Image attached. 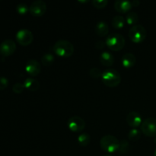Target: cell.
<instances>
[{
  "instance_id": "1",
  "label": "cell",
  "mask_w": 156,
  "mask_h": 156,
  "mask_svg": "<svg viewBox=\"0 0 156 156\" xmlns=\"http://www.w3.org/2000/svg\"><path fill=\"white\" fill-rule=\"evenodd\" d=\"M53 51L56 55L62 57H69L74 53V46L66 40H59L53 45Z\"/></svg>"
},
{
  "instance_id": "2",
  "label": "cell",
  "mask_w": 156,
  "mask_h": 156,
  "mask_svg": "<svg viewBox=\"0 0 156 156\" xmlns=\"http://www.w3.org/2000/svg\"><path fill=\"white\" fill-rule=\"evenodd\" d=\"M101 79L105 85L116 87L121 82V76L118 71L114 69H108L102 73Z\"/></svg>"
},
{
  "instance_id": "3",
  "label": "cell",
  "mask_w": 156,
  "mask_h": 156,
  "mask_svg": "<svg viewBox=\"0 0 156 156\" xmlns=\"http://www.w3.org/2000/svg\"><path fill=\"white\" fill-rule=\"evenodd\" d=\"M100 146L104 151L113 153L118 151L120 141L117 137L112 135H105L101 139Z\"/></svg>"
},
{
  "instance_id": "4",
  "label": "cell",
  "mask_w": 156,
  "mask_h": 156,
  "mask_svg": "<svg viewBox=\"0 0 156 156\" xmlns=\"http://www.w3.org/2000/svg\"><path fill=\"white\" fill-rule=\"evenodd\" d=\"M106 44L111 50L119 51L125 45V38L119 33H112L106 39Z\"/></svg>"
},
{
  "instance_id": "5",
  "label": "cell",
  "mask_w": 156,
  "mask_h": 156,
  "mask_svg": "<svg viewBox=\"0 0 156 156\" xmlns=\"http://www.w3.org/2000/svg\"><path fill=\"white\" fill-rule=\"evenodd\" d=\"M147 32L146 28L141 24H135L132 26L128 32L129 39L134 43H141L146 39Z\"/></svg>"
},
{
  "instance_id": "6",
  "label": "cell",
  "mask_w": 156,
  "mask_h": 156,
  "mask_svg": "<svg viewBox=\"0 0 156 156\" xmlns=\"http://www.w3.org/2000/svg\"><path fill=\"white\" fill-rule=\"evenodd\" d=\"M141 131L149 137L156 136V118L148 117L141 124Z\"/></svg>"
},
{
  "instance_id": "7",
  "label": "cell",
  "mask_w": 156,
  "mask_h": 156,
  "mask_svg": "<svg viewBox=\"0 0 156 156\" xmlns=\"http://www.w3.org/2000/svg\"><path fill=\"white\" fill-rule=\"evenodd\" d=\"M67 126L73 132H81L85 127V122L79 116L71 117L67 121Z\"/></svg>"
},
{
  "instance_id": "8",
  "label": "cell",
  "mask_w": 156,
  "mask_h": 156,
  "mask_svg": "<svg viewBox=\"0 0 156 156\" xmlns=\"http://www.w3.org/2000/svg\"><path fill=\"white\" fill-rule=\"evenodd\" d=\"M29 11L33 16H42L47 11V4L43 0H35L30 4Z\"/></svg>"
},
{
  "instance_id": "9",
  "label": "cell",
  "mask_w": 156,
  "mask_h": 156,
  "mask_svg": "<svg viewBox=\"0 0 156 156\" xmlns=\"http://www.w3.org/2000/svg\"><path fill=\"white\" fill-rule=\"evenodd\" d=\"M16 40L21 45L27 46L33 41L34 35L30 30L23 28L17 32Z\"/></svg>"
},
{
  "instance_id": "10",
  "label": "cell",
  "mask_w": 156,
  "mask_h": 156,
  "mask_svg": "<svg viewBox=\"0 0 156 156\" xmlns=\"http://www.w3.org/2000/svg\"><path fill=\"white\" fill-rule=\"evenodd\" d=\"M15 50H16V44L12 40H5L0 44V53L2 56H10L15 53Z\"/></svg>"
},
{
  "instance_id": "11",
  "label": "cell",
  "mask_w": 156,
  "mask_h": 156,
  "mask_svg": "<svg viewBox=\"0 0 156 156\" xmlns=\"http://www.w3.org/2000/svg\"><path fill=\"white\" fill-rule=\"evenodd\" d=\"M25 71L31 76H36L41 73V65L36 59H30L25 65Z\"/></svg>"
},
{
  "instance_id": "12",
  "label": "cell",
  "mask_w": 156,
  "mask_h": 156,
  "mask_svg": "<svg viewBox=\"0 0 156 156\" xmlns=\"http://www.w3.org/2000/svg\"><path fill=\"white\" fill-rule=\"evenodd\" d=\"M126 122H127L128 125L133 128L138 127L143 123L141 115L136 111H131L130 113L127 114Z\"/></svg>"
},
{
  "instance_id": "13",
  "label": "cell",
  "mask_w": 156,
  "mask_h": 156,
  "mask_svg": "<svg viewBox=\"0 0 156 156\" xmlns=\"http://www.w3.org/2000/svg\"><path fill=\"white\" fill-rule=\"evenodd\" d=\"M114 8L118 12L126 13L128 11L130 10L132 5L130 2L127 0H117L114 2Z\"/></svg>"
},
{
  "instance_id": "14",
  "label": "cell",
  "mask_w": 156,
  "mask_h": 156,
  "mask_svg": "<svg viewBox=\"0 0 156 156\" xmlns=\"http://www.w3.org/2000/svg\"><path fill=\"white\" fill-rule=\"evenodd\" d=\"M136 58L132 53H126L122 56L121 63L125 68H131L136 64Z\"/></svg>"
},
{
  "instance_id": "15",
  "label": "cell",
  "mask_w": 156,
  "mask_h": 156,
  "mask_svg": "<svg viewBox=\"0 0 156 156\" xmlns=\"http://www.w3.org/2000/svg\"><path fill=\"white\" fill-rule=\"evenodd\" d=\"M101 62L102 65L105 66H111L114 62V56L111 53L108 51H104L101 53L100 57H99Z\"/></svg>"
},
{
  "instance_id": "16",
  "label": "cell",
  "mask_w": 156,
  "mask_h": 156,
  "mask_svg": "<svg viewBox=\"0 0 156 156\" xmlns=\"http://www.w3.org/2000/svg\"><path fill=\"white\" fill-rule=\"evenodd\" d=\"M109 32V26L108 23L101 21L97 23L95 26V33L99 37H105Z\"/></svg>"
},
{
  "instance_id": "17",
  "label": "cell",
  "mask_w": 156,
  "mask_h": 156,
  "mask_svg": "<svg viewBox=\"0 0 156 156\" xmlns=\"http://www.w3.org/2000/svg\"><path fill=\"white\" fill-rule=\"evenodd\" d=\"M24 85L30 91H36L40 88V82L34 78H27L24 82Z\"/></svg>"
},
{
  "instance_id": "18",
  "label": "cell",
  "mask_w": 156,
  "mask_h": 156,
  "mask_svg": "<svg viewBox=\"0 0 156 156\" xmlns=\"http://www.w3.org/2000/svg\"><path fill=\"white\" fill-rule=\"evenodd\" d=\"M41 60L43 65L45 66H50L51 64L53 63L55 60V57L52 53H46L41 56Z\"/></svg>"
},
{
  "instance_id": "19",
  "label": "cell",
  "mask_w": 156,
  "mask_h": 156,
  "mask_svg": "<svg viewBox=\"0 0 156 156\" xmlns=\"http://www.w3.org/2000/svg\"><path fill=\"white\" fill-rule=\"evenodd\" d=\"M111 23H112L113 27L117 29H120L124 26L125 19L122 15H116L112 19Z\"/></svg>"
},
{
  "instance_id": "20",
  "label": "cell",
  "mask_w": 156,
  "mask_h": 156,
  "mask_svg": "<svg viewBox=\"0 0 156 156\" xmlns=\"http://www.w3.org/2000/svg\"><path fill=\"white\" fill-rule=\"evenodd\" d=\"M78 142L82 146H87L91 142V136L88 133H82L78 136Z\"/></svg>"
},
{
  "instance_id": "21",
  "label": "cell",
  "mask_w": 156,
  "mask_h": 156,
  "mask_svg": "<svg viewBox=\"0 0 156 156\" xmlns=\"http://www.w3.org/2000/svg\"><path fill=\"white\" fill-rule=\"evenodd\" d=\"M139 20V16L137 15V13H136L135 12H128L127 15L126 16V21L127 22L128 24H134L135 25L137 23Z\"/></svg>"
},
{
  "instance_id": "22",
  "label": "cell",
  "mask_w": 156,
  "mask_h": 156,
  "mask_svg": "<svg viewBox=\"0 0 156 156\" xmlns=\"http://www.w3.org/2000/svg\"><path fill=\"white\" fill-rule=\"evenodd\" d=\"M141 136V132L136 128H133L128 133V139L131 141H137Z\"/></svg>"
},
{
  "instance_id": "23",
  "label": "cell",
  "mask_w": 156,
  "mask_h": 156,
  "mask_svg": "<svg viewBox=\"0 0 156 156\" xmlns=\"http://www.w3.org/2000/svg\"><path fill=\"white\" fill-rule=\"evenodd\" d=\"M129 143L127 140H122L120 141V146H119L118 152L120 154H126L129 151Z\"/></svg>"
},
{
  "instance_id": "24",
  "label": "cell",
  "mask_w": 156,
  "mask_h": 156,
  "mask_svg": "<svg viewBox=\"0 0 156 156\" xmlns=\"http://www.w3.org/2000/svg\"><path fill=\"white\" fill-rule=\"evenodd\" d=\"M89 75L91 78L96 79L101 77L102 72L99 68H97V67H93V68H91V69H90Z\"/></svg>"
},
{
  "instance_id": "25",
  "label": "cell",
  "mask_w": 156,
  "mask_h": 156,
  "mask_svg": "<svg viewBox=\"0 0 156 156\" xmlns=\"http://www.w3.org/2000/svg\"><path fill=\"white\" fill-rule=\"evenodd\" d=\"M16 11L21 15H24L29 11V7L25 3H20L16 6Z\"/></svg>"
},
{
  "instance_id": "26",
  "label": "cell",
  "mask_w": 156,
  "mask_h": 156,
  "mask_svg": "<svg viewBox=\"0 0 156 156\" xmlns=\"http://www.w3.org/2000/svg\"><path fill=\"white\" fill-rule=\"evenodd\" d=\"M108 4V0H93L92 1V5L97 9H103Z\"/></svg>"
},
{
  "instance_id": "27",
  "label": "cell",
  "mask_w": 156,
  "mask_h": 156,
  "mask_svg": "<svg viewBox=\"0 0 156 156\" xmlns=\"http://www.w3.org/2000/svg\"><path fill=\"white\" fill-rule=\"evenodd\" d=\"M24 88H25V87H24V84H21L18 82V83H15L13 85V87H12V91L15 93H16V94H21V93H22L24 91Z\"/></svg>"
},
{
  "instance_id": "28",
  "label": "cell",
  "mask_w": 156,
  "mask_h": 156,
  "mask_svg": "<svg viewBox=\"0 0 156 156\" xmlns=\"http://www.w3.org/2000/svg\"><path fill=\"white\" fill-rule=\"evenodd\" d=\"M9 85V80L5 77H0V91L4 90Z\"/></svg>"
},
{
  "instance_id": "29",
  "label": "cell",
  "mask_w": 156,
  "mask_h": 156,
  "mask_svg": "<svg viewBox=\"0 0 156 156\" xmlns=\"http://www.w3.org/2000/svg\"><path fill=\"white\" fill-rule=\"evenodd\" d=\"M105 44H106V43L104 42L103 41H98L95 44V47L98 50H101L105 47Z\"/></svg>"
},
{
  "instance_id": "30",
  "label": "cell",
  "mask_w": 156,
  "mask_h": 156,
  "mask_svg": "<svg viewBox=\"0 0 156 156\" xmlns=\"http://www.w3.org/2000/svg\"><path fill=\"white\" fill-rule=\"evenodd\" d=\"M130 2L132 6H134V7H136V6H138L140 4V2L138 1V0H133V1Z\"/></svg>"
},
{
  "instance_id": "31",
  "label": "cell",
  "mask_w": 156,
  "mask_h": 156,
  "mask_svg": "<svg viewBox=\"0 0 156 156\" xmlns=\"http://www.w3.org/2000/svg\"><path fill=\"white\" fill-rule=\"evenodd\" d=\"M79 2H88V0H86V1H81V0H79Z\"/></svg>"
},
{
  "instance_id": "32",
  "label": "cell",
  "mask_w": 156,
  "mask_h": 156,
  "mask_svg": "<svg viewBox=\"0 0 156 156\" xmlns=\"http://www.w3.org/2000/svg\"><path fill=\"white\" fill-rule=\"evenodd\" d=\"M154 156H156V149H155V153H154Z\"/></svg>"
},
{
  "instance_id": "33",
  "label": "cell",
  "mask_w": 156,
  "mask_h": 156,
  "mask_svg": "<svg viewBox=\"0 0 156 156\" xmlns=\"http://www.w3.org/2000/svg\"><path fill=\"white\" fill-rule=\"evenodd\" d=\"M102 156H112V155H102Z\"/></svg>"
},
{
  "instance_id": "34",
  "label": "cell",
  "mask_w": 156,
  "mask_h": 156,
  "mask_svg": "<svg viewBox=\"0 0 156 156\" xmlns=\"http://www.w3.org/2000/svg\"><path fill=\"white\" fill-rule=\"evenodd\" d=\"M154 142H155V143H156V138H155V140H154Z\"/></svg>"
}]
</instances>
